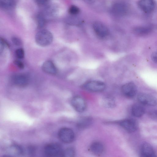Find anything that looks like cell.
Returning a JSON list of instances; mask_svg holds the SVG:
<instances>
[{
  "label": "cell",
  "instance_id": "1",
  "mask_svg": "<svg viewBox=\"0 0 157 157\" xmlns=\"http://www.w3.org/2000/svg\"><path fill=\"white\" fill-rule=\"evenodd\" d=\"M53 36L49 31L44 29L38 32L35 36L36 43L41 47H46L50 45L53 41Z\"/></svg>",
  "mask_w": 157,
  "mask_h": 157
},
{
  "label": "cell",
  "instance_id": "2",
  "mask_svg": "<svg viewBox=\"0 0 157 157\" xmlns=\"http://www.w3.org/2000/svg\"><path fill=\"white\" fill-rule=\"evenodd\" d=\"M64 150L59 144L51 143L47 145L44 148V152L48 157H63Z\"/></svg>",
  "mask_w": 157,
  "mask_h": 157
},
{
  "label": "cell",
  "instance_id": "3",
  "mask_svg": "<svg viewBox=\"0 0 157 157\" xmlns=\"http://www.w3.org/2000/svg\"><path fill=\"white\" fill-rule=\"evenodd\" d=\"M84 89L93 92H99L103 91L105 88V84L100 81H92L84 83L82 86Z\"/></svg>",
  "mask_w": 157,
  "mask_h": 157
},
{
  "label": "cell",
  "instance_id": "4",
  "mask_svg": "<svg viewBox=\"0 0 157 157\" xmlns=\"http://www.w3.org/2000/svg\"><path fill=\"white\" fill-rule=\"evenodd\" d=\"M58 136L61 141L67 144L73 142L75 138L74 132L71 129L67 128H61L59 131Z\"/></svg>",
  "mask_w": 157,
  "mask_h": 157
},
{
  "label": "cell",
  "instance_id": "5",
  "mask_svg": "<svg viewBox=\"0 0 157 157\" xmlns=\"http://www.w3.org/2000/svg\"><path fill=\"white\" fill-rule=\"evenodd\" d=\"M137 99L143 105L154 106L157 104V99L155 97L145 93H139L137 96Z\"/></svg>",
  "mask_w": 157,
  "mask_h": 157
},
{
  "label": "cell",
  "instance_id": "6",
  "mask_svg": "<svg viewBox=\"0 0 157 157\" xmlns=\"http://www.w3.org/2000/svg\"><path fill=\"white\" fill-rule=\"evenodd\" d=\"M93 27L95 33L99 38H104L109 34V30L107 27L100 22H95L93 25Z\"/></svg>",
  "mask_w": 157,
  "mask_h": 157
},
{
  "label": "cell",
  "instance_id": "7",
  "mask_svg": "<svg viewBox=\"0 0 157 157\" xmlns=\"http://www.w3.org/2000/svg\"><path fill=\"white\" fill-rule=\"evenodd\" d=\"M121 91L123 95L128 98H133L136 95L137 87L132 82H129L124 84L121 87Z\"/></svg>",
  "mask_w": 157,
  "mask_h": 157
},
{
  "label": "cell",
  "instance_id": "8",
  "mask_svg": "<svg viewBox=\"0 0 157 157\" xmlns=\"http://www.w3.org/2000/svg\"><path fill=\"white\" fill-rule=\"evenodd\" d=\"M71 104L74 109L78 112L84 111L86 108V103L84 99L80 96H76L71 100Z\"/></svg>",
  "mask_w": 157,
  "mask_h": 157
},
{
  "label": "cell",
  "instance_id": "9",
  "mask_svg": "<svg viewBox=\"0 0 157 157\" xmlns=\"http://www.w3.org/2000/svg\"><path fill=\"white\" fill-rule=\"evenodd\" d=\"M119 124L125 130L129 132L136 131L138 127V123L132 119H126L120 121Z\"/></svg>",
  "mask_w": 157,
  "mask_h": 157
},
{
  "label": "cell",
  "instance_id": "10",
  "mask_svg": "<svg viewBox=\"0 0 157 157\" xmlns=\"http://www.w3.org/2000/svg\"><path fill=\"white\" fill-rule=\"evenodd\" d=\"M138 5L140 9L146 13L152 12L155 8V3L153 0H140Z\"/></svg>",
  "mask_w": 157,
  "mask_h": 157
},
{
  "label": "cell",
  "instance_id": "11",
  "mask_svg": "<svg viewBox=\"0 0 157 157\" xmlns=\"http://www.w3.org/2000/svg\"><path fill=\"white\" fill-rule=\"evenodd\" d=\"M13 83L19 87H25L29 84V79L28 76L24 74H19L13 75L12 78Z\"/></svg>",
  "mask_w": 157,
  "mask_h": 157
},
{
  "label": "cell",
  "instance_id": "12",
  "mask_svg": "<svg viewBox=\"0 0 157 157\" xmlns=\"http://www.w3.org/2000/svg\"><path fill=\"white\" fill-rule=\"evenodd\" d=\"M112 11L114 14L118 16H122L126 13L128 8L125 3L119 2L115 4L113 6Z\"/></svg>",
  "mask_w": 157,
  "mask_h": 157
},
{
  "label": "cell",
  "instance_id": "13",
  "mask_svg": "<svg viewBox=\"0 0 157 157\" xmlns=\"http://www.w3.org/2000/svg\"><path fill=\"white\" fill-rule=\"evenodd\" d=\"M141 153L142 156L145 157H155L156 153L151 145L149 144L144 143L141 147Z\"/></svg>",
  "mask_w": 157,
  "mask_h": 157
},
{
  "label": "cell",
  "instance_id": "14",
  "mask_svg": "<svg viewBox=\"0 0 157 157\" xmlns=\"http://www.w3.org/2000/svg\"><path fill=\"white\" fill-rule=\"evenodd\" d=\"M42 71L44 72L52 75H56L57 69L54 63L51 61L48 60L44 62L42 66Z\"/></svg>",
  "mask_w": 157,
  "mask_h": 157
},
{
  "label": "cell",
  "instance_id": "15",
  "mask_svg": "<svg viewBox=\"0 0 157 157\" xmlns=\"http://www.w3.org/2000/svg\"><path fill=\"white\" fill-rule=\"evenodd\" d=\"M153 28L151 25H145L137 26L133 29V33L136 35L143 36L150 33L152 31Z\"/></svg>",
  "mask_w": 157,
  "mask_h": 157
},
{
  "label": "cell",
  "instance_id": "16",
  "mask_svg": "<svg viewBox=\"0 0 157 157\" xmlns=\"http://www.w3.org/2000/svg\"><path fill=\"white\" fill-rule=\"evenodd\" d=\"M90 149L92 153L97 155L102 154L104 151V147L102 143L96 141L90 145Z\"/></svg>",
  "mask_w": 157,
  "mask_h": 157
},
{
  "label": "cell",
  "instance_id": "17",
  "mask_svg": "<svg viewBox=\"0 0 157 157\" xmlns=\"http://www.w3.org/2000/svg\"><path fill=\"white\" fill-rule=\"evenodd\" d=\"M145 109L143 106L139 104H134L132 108V113L136 117L142 116L145 113Z\"/></svg>",
  "mask_w": 157,
  "mask_h": 157
},
{
  "label": "cell",
  "instance_id": "18",
  "mask_svg": "<svg viewBox=\"0 0 157 157\" xmlns=\"http://www.w3.org/2000/svg\"><path fill=\"white\" fill-rule=\"evenodd\" d=\"M9 154L11 156H19L22 155L24 152L22 148L17 145L11 146L8 149Z\"/></svg>",
  "mask_w": 157,
  "mask_h": 157
},
{
  "label": "cell",
  "instance_id": "19",
  "mask_svg": "<svg viewBox=\"0 0 157 157\" xmlns=\"http://www.w3.org/2000/svg\"><path fill=\"white\" fill-rule=\"evenodd\" d=\"M92 123V119L90 117H83L80 119L77 123V127L80 129L86 128L90 126Z\"/></svg>",
  "mask_w": 157,
  "mask_h": 157
},
{
  "label": "cell",
  "instance_id": "20",
  "mask_svg": "<svg viewBox=\"0 0 157 157\" xmlns=\"http://www.w3.org/2000/svg\"><path fill=\"white\" fill-rule=\"evenodd\" d=\"M15 5L14 0H0V5L2 8L10 9L13 8Z\"/></svg>",
  "mask_w": 157,
  "mask_h": 157
},
{
  "label": "cell",
  "instance_id": "21",
  "mask_svg": "<svg viewBox=\"0 0 157 157\" xmlns=\"http://www.w3.org/2000/svg\"><path fill=\"white\" fill-rule=\"evenodd\" d=\"M104 104L106 107L112 108L115 105V100L112 98H108L104 100Z\"/></svg>",
  "mask_w": 157,
  "mask_h": 157
},
{
  "label": "cell",
  "instance_id": "22",
  "mask_svg": "<svg viewBox=\"0 0 157 157\" xmlns=\"http://www.w3.org/2000/svg\"><path fill=\"white\" fill-rule=\"evenodd\" d=\"M75 154L74 149L72 147H69L64 150L63 157H73L74 156Z\"/></svg>",
  "mask_w": 157,
  "mask_h": 157
},
{
  "label": "cell",
  "instance_id": "23",
  "mask_svg": "<svg viewBox=\"0 0 157 157\" xmlns=\"http://www.w3.org/2000/svg\"><path fill=\"white\" fill-rule=\"evenodd\" d=\"M16 55L18 59H22L25 56V52L24 50L21 48L17 49L16 51Z\"/></svg>",
  "mask_w": 157,
  "mask_h": 157
},
{
  "label": "cell",
  "instance_id": "24",
  "mask_svg": "<svg viewBox=\"0 0 157 157\" xmlns=\"http://www.w3.org/2000/svg\"><path fill=\"white\" fill-rule=\"evenodd\" d=\"M69 10L70 13L73 15L76 14L79 12V8L75 6H71Z\"/></svg>",
  "mask_w": 157,
  "mask_h": 157
},
{
  "label": "cell",
  "instance_id": "25",
  "mask_svg": "<svg viewBox=\"0 0 157 157\" xmlns=\"http://www.w3.org/2000/svg\"><path fill=\"white\" fill-rule=\"evenodd\" d=\"M38 25L39 27H43L45 24L44 19L43 17L41 15H40L38 17Z\"/></svg>",
  "mask_w": 157,
  "mask_h": 157
},
{
  "label": "cell",
  "instance_id": "26",
  "mask_svg": "<svg viewBox=\"0 0 157 157\" xmlns=\"http://www.w3.org/2000/svg\"><path fill=\"white\" fill-rule=\"evenodd\" d=\"M12 41L13 43L17 46H19L22 43L21 40L18 38L15 37L12 38Z\"/></svg>",
  "mask_w": 157,
  "mask_h": 157
},
{
  "label": "cell",
  "instance_id": "27",
  "mask_svg": "<svg viewBox=\"0 0 157 157\" xmlns=\"http://www.w3.org/2000/svg\"><path fill=\"white\" fill-rule=\"evenodd\" d=\"M14 63L19 68L23 69L24 67V65L22 62L18 60H16L14 61Z\"/></svg>",
  "mask_w": 157,
  "mask_h": 157
},
{
  "label": "cell",
  "instance_id": "28",
  "mask_svg": "<svg viewBox=\"0 0 157 157\" xmlns=\"http://www.w3.org/2000/svg\"><path fill=\"white\" fill-rule=\"evenodd\" d=\"M5 45L8 46V44L4 41V40L2 38L0 39V52L1 53L3 52L4 49Z\"/></svg>",
  "mask_w": 157,
  "mask_h": 157
},
{
  "label": "cell",
  "instance_id": "29",
  "mask_svg": "<svg viewBox=\"0 0 157 157\" xmlns=\"http://www.w3.org/2000/svg\"><path fill=\"white\" fill-rule=\"evenodd\" d=\"M151 58L152 61L157 64V51L154 52L151 54Z\"/></svg>",
  "mask_w": 157,
  "mask_h": 157
},
{
  "label": "cell",
  "instance_id": "30",
  "mask_svg": "<svg viewBox=\"0 0 157 157\" xmlns=\"http://www.w3.org/2000/svg\"><path fill=\"white\" fill-rule=\"evenodd\" d=\"M48 0H36L37 2L39 4H43L46 2Z\"/></svg>",
  "mask_w": 157,
  "mask_h": 157
},
{
  "label": "cell",
  "instance_id": "31",
  "mask_svg": "<svg viewBox=\"0 0 157 157\" xmlns=\"http://www.w3.org/2000/svg\"><path fill=\"white\" fill-rule=\"evenodd\" d=\"M87 2L91 3L93 2L94 0H84Z\"/></svg>",
  "mask_w": 157,
  "mask_h": 157
},
{
  "label": "cell",
  "instance_id": "32",
  "mask_svg": "<svg viewBox=\"0 0 157 157\" xmlns=\"http://www.w3.org/2000/svg\"><path fill=\"white\" fill-rule=\"evenodd\" d=\"M153 113L155 114L156 116H157V110L153 112Z\"/></svg>",
  "mask_w": 157,
  "mask_h": 157
}]
</instances>
